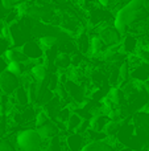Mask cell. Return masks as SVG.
Masks as SVG:
<instances>
[{"instance_id": "obj_1", "label": "cell", "mask_w": 149, "mask_h": 151, "mask_svg": "<svg viewBox=\"0 0 149 151\" xmlns=\"http://www.w3.org/2000/svg\"><path fill=\"white\" fill-rule=\"evenodd\" d=\"M145 3H147V0H131L129 3H127L124 7H121L118 11L115 16V21H114V27L120 33L124 32L129 25H132L137 20Z\"/></svg>"}, {"instance_id": "obj_2", "label": "cell", "mask_w": 149, "mask_h": 151, "mask_svg": "<svg viewBox=\"0 0 149 151\" xmlns=\"http://www.w3.org/2000/svg\"><path fill=\"white\" fill-rule=\"evenodd\" d=\"M42 145L44 139L33 129H25L16 135V146L18 151H41L44 147Z\"/></svg>"}, {"instance_id": "obj_3", "label": "cell", "mask_w": 149, "mask_h": 151, "mask_svg": "<svg viewBox=\"0 0 149 151\" xmlns=\"http://www.w3.org/2000/svg\"><path fill=\"white\" fill-rule=\"evenodd\" d=\"M18 89V77L8 70L0 72V91L3 94H12Z\"/></svg>"}, {"instance_id": "obj_4", "label": "cell", "mask_w": 149, "mask_h": 151, "mask_svg": "<svg viewBox=\"0 0 149 151\" xmlns=\"http://www.w3.org/2000/svg\"><path fill=\"white\" fill-rule=\"evenodd\" d=\"M99 37L102 39V41L104 42V45L111 47V45H115L118 42H120V32L115 28V27H107V28H103L99 32Z\"/></svg>"}, {"instance_id": "obj_5", "label": "cell", "mask_w": 149, "mask_h": 151, "mask_svg": "<svg viewBox=\"0 0 149 151\" xmlns=\"http://www.w3.org/2000/svg\"><path fill=\"white\" fill-rule=\"evenodd\" d=\"M81 151H116V149L106 141H94L86 143Z\"/></svg>"}, {"instance_id": "obj_6", "label": "cell", "mask_w": 149, "mask_h": 151, "mask_svg": "<svg viewBox=\"0 0 149 151\" xmlns=\"http://www.w3.org/2000/svg\"><path fill=\"white\" fill-rule=\"evenodd\" d=\"M36 130H37V133L40 134V137H41L44 141L55 138V135L58 134L57 125H54V123H52V122H48L46 125L41 126V127H37Z\"/></svg>"}, {"instance_id": "obj_7", "label": "cell", "mask_w": 149, "mask_h": 151, "mask_svg": "<svg viewBox=\"0 0 149 151\" xmlns=\"http://www.w3.org/2000/svg\"><path fill=\"white\" fill-rule=\"evenodd\" d=\"M4 58L7 60L8 64H11V63H25V61H28V58H26L25 55L21 52V49H11V48L5 50Z\"/></svg>"}, {"instance_id": "obj_8", "label": "cell", "mask_w": 149, "mask_h": 151, "mask_svg": "<svg viewBox=\"0 0 149 151\" xmlns=\"http://www.w3.org/2000/svg\"><path fill=\"white\" fill-rule=\"evenodd\" d=\"M66 145L70 149V151H81L83 149V146L86 143L83 142V137L81 134H71L70 137H67V141H66Z\"/></svg>"}, {"instance_id": "obj_9", "label": "cell", "mask_w": 149, "mask_h": 151, "mask_svg": "<svg viewBox=\"0 0 149 151\" xmlns=\"http://www.w3.org/2000/svg\"><path fill=\"white\" fill-rule=\"evenodd\" d=\"M32 76H33V80L36 82H42L45 81V78L48 77V69L45 65L42 64H36V65L32 68Z\"/></svg>"}, {"instance_id": "obj_10", "label": "cell", "mask_w": 149, "mask_h": 151, "mask_svg": "<svg viewBox=\"0 0 149 151\" xmlns=\"http://www.w3.org/2000/svg\"><path fill=\"white\" fill-rule=\"evenodd\" d=\"M82 123H83V119H82L81 115L71 114L70 118H69V121L66 122V127H67L69 131H74V133H77V131H78V129L81 127Z\"/></svg>"}, {"instance_id": "obj_11", "label": "cell", "mask_w": 149, "mask_h": 151, "mask_svg": "<svg viewBox=\"0 0 149 151\" xmlns=\"http://www.w3.org/2000/svg\"><path fill=\"white\" fill-rule=\"evenodd\" d=\"M58 42V39L55 36H42L40 37L38 40V44H40V48L44 50H48L50 48H53L54 45H57Z\"/></svg>"}, {"instance_id": "obj_12", "label": "cell", "mask_w": 149, "mask_h": 151, "mask_svg": "<svg viewBox=\"0 0 149 151\" xmlns=\"http://www.w3.org/2000/svg\"><path fill=\"white\" fill-rule=\"evenodd\" d=\"M119 129H120V123L119 122H116V121H108L107 125L103 129V134L106 137H112L118 133Z\"/></svg>"}, {"instance_id": "obj_13", "label": "cell", "mask_w": 149, "mask_h": 151, "mask_svg": "<svg viewBox=\"0 0 149 151\" xmlns=\"http://www.w3.org/2000/svg\"><path fill=\"white\" fill-rule=\"evenodd\" d=\"M24 63H11V64H7V69L9 73H12L13 76L16 77H20L21 74L24 73Z\"/></svg>"}, {"instance_id": "obj_14", "label": "cell", "mask_w": 149, "mask_h": 151, "mask_svg": "<svg viewBox=\"0 0 149 151\" xmlns=\"http://www.w3.org/2000/svg\"><path fill=\"white\" fill-rule=\"evenodd\" d=\"M103 47H106V45H104V42L102 41V39H100L99 36L91 37V40H90V50H91L94 55L98 53V52H100Z\"/></svg>"}, {"instance_id": "obj_15", "label": "cell", "mask_w": 149, "mask_h": 151, "mask_svg": "<svg viewBox=\"0 0 149 151\" xmlns=\"http://www.w3.org/2000/svg\"><path fill=\"white\" fill-rule=\"evenodd\" d=\"M15 98L20 105H26L29 102V94L26 93V90L24 88H18L15 91Z\"/></svg>"}, {"instance_id": "obj_16", "label": "cell", "mask_w": 149, "mask_h": 151, "mask_svg": "<svg viewBox=\"0 0 149 151\" xmlns=\"http://www.w3.org/2000/svg\"><path fill=\"white\" fill-rule=\"evenodd\" d=\"M55 65L60 66V68H67L70 65V57L67 55H65V53H61L55 58Z\"/></svg>"}, {"instance_id": "obj_17", "label": "cell", "mask_w": 149, "mask_h": 151, "mask_svg": "<svg viewBox=\"0 0 149 151\" xmlns=\"http://www.w3.org/2000/svg\"><path fill=\"white\" fill-rule=\"evenodd\" d=\"M48 122H50V119L45 111H40L38 114L36 115V126L37 127H41V126L46 125Z\"/></svg>"}, {"instance_id": "obj_18", "label": "cell", "mask_w": 149, "mask_h": 151, "mask_svg": "<svg viewBox=\"0 0 149 151\" xmlns=\"http://www.w3.org/2000/svg\"><path fill=\"white\" fill-rule=\"evenodd\" d=\"M0 151H17L15 145L9 141V139H0Z\"/></svg>"}, {"instance_id": "obj_19", "label": "cell", "mask_w": 149, "mask_h": 151, "mask_svg": "<svg viewBox=\"0 0 149 151\" xmlns=\"http://www.w3.org/2000/svg\"><path fill=\"white\" fill-rule=\"evenodd\" d=\"M0 1H1L3 8H5V9H11V8L21 4V0H0Z\"/></svg>"}, {"instance_id": "obj_20", "label": "cell", "mask_w": 149, "mask_h": 151, "mask_svg": "<svg viewBox=\"0 0 149 151\" xmlns=\"http://www.w3.org/2000/svg\"><path fill=\"white\" fill-rule=\"evenodd\" d=\"M120 97H121V91L119 89H112L110 94V99L112 104H119L120 102Z\"/></svg>"}, {"instance_id": "obj_21", "label": "cell", "mask_w": 149, "mask_h": 151, "mask_svg": "<svg viewBox=\"0 0 149 151\" xmlns=\"http://www.w3.org/2000/svg\"><path fill=\"white\" fill-rule=\"evenodd\" d=\"M129 76V65L128 64H123V65L120 66V72H119V77H120V80H127Z\"/></svg>"}, {"instance_id": "obj_22", "label": "cell", "mask_w": 149, "mask_h": 151, "mask_svg": "<svg viewBox=\"0 0 149 151\" xmlns=\"http://www.w3.org/2000/svg\"><path fill=\"white\" fill-rule=\"evenodd\" d=\"M5 133V127H4V123L0 121V139H3V135Z\"/></svg>"}, {"instance_id": "obj_23", "label": "cell", "mask_w": 149, "mask_h": 151, "mask_svg": "<svg viewBox=\"0 0 149 151\" xmlns=\"http://www.w3.org/2000/svg\"><path fill=\"white\" fill-rule=\"evenodd\" d=\"M5 114V106L3 104H0V121H1V118L4 117Z\"/></svg>"}, {"instance_id": "obj_24", "label": "cell", "mask_w": 149, "mask_h": 151, "mask_svg": "<svg viewBox=\"0 0 149 151\" xmlns=\"http://www.w3.org/2000/svg\"><path fill=\"white\" fill-rule=\"evenodd\" d=\"M96 1L99 3L100 5H103V7H107V5L111 3V0H96Z\"/></svg>"}, {"instance_id": "obj_25", "label": "cell", "mask_w": 149, "mask_h": 151, "mask_svg": "<svg viewBox=\"0 0 149 151\" xmlns=\"http://www.w3.org/2000/svg\"><path fill=\"white\" fill-rule=\"evenodd\" d=\"M120 151H132V150H129V149H121Z\"/></svg>"}]
</instances>
